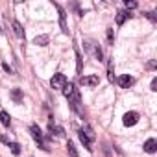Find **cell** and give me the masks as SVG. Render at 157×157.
<instances>
[{
	"instance_id": "6da1fadb",
	"label": "cell",
	"mask_w": 157,
	"mask_h": 157,
	"mask_svg": "<svg viewBox=\"0 0 157 157\" xmlns=\"http://www.w3.org/2000/svg\"><path fill=\"white\" fill-rule=\"evenodd\" d=\"M78 137H80V140L83 142V146L91 151L93 148H91V144H93V140L96 139V135H94V131H93V128L91 126H83L80 131H78Z\"/></svg>"
},
{
	"instance_id": "7a4b0ae2",
	"label": "cell",
	"mask_w": 157,
	"mask_h": 157,
	"mask_svg": "<svg viewBox=\"0 0 157 157\" xmlns=\"http://www.w3.org/2000/svg\"><path fill=\"white\" fill-rule=\"evenodd\" d=\"M30 133H32L33 140L39 144V148H43L44 151H48V150H50V148L46 146V142H44V137H43V131L39 129V126H37V124H32V126H30Z\"/></svg>"
},
{
	"instance_id": "3957f363",
	"label": "cell",
	"mask_w": 157,
	"mask_h": 157,
	"mask_svg": "<svg viewBox=\"0 0 157 157\" xmlns=\"http://www.w3.org/2000/svg\"><path fill=\"white\" fill-rule=\"evenodd\" d=\"M50 85H52V89L61 91V89L67 85V76H65V74H61V72L54 74V76H52V80H50Z\"/></svg>"
},
{
	"instance_id": "277c9868",
	"label": "cell",
	"mask_w": 157,
	"mask_h": 157,
	"mask_svg": "<svg viewBox=\"0 0 157 157\" xmlns=\"http://www.w3.org/2000/svg\"><path fill=\"white\" fill-rule=\"evenodd\" d=\"M85 48H87V52H91L98 61H102V50H100V46H98L94 41H85Z\"/></svg>"
},
{
	"instance_id": "5b68a950",
	"label": "cell",
	"mask_w": 157,
	"mask_h": 157,
	"mask_svg": "<svg viewBox=\"0 0 157 157\" xmlns=\"http://www.w3.org/2000/svg\"><path fill=\"white\" fill-rule=\"evenodd\" d=\"M56 8H57V11H59V24H61V32L63 33H68V26H67V13H65V10L59 6V4H54Z\"/></svg>"
},
{
	"instance_id": "8992f818",
	"label": "cell",
	"mask_w": 157,
	"mask_h": 157,
	"mask_svg": "<svg viewBox=\"0 0 157 157\" xmlns=\"http://www.w3.org/2000/svg\"><path fill=\"white\" fill-rule=\"evenodd\" d=\"M139 122V113L137 111H128L124 115V126H135Z\"/></svg>"
},
{
	"instance_id": "52a82bcc",
	"label": "cell",
	"mask_w": 157,
	"mask_h": 157,
	"mask_svg": "<svg viewBox=\"0 0 157 157\" xmlns=\"http://www.w3.org/2000/svg\"><path fill=\"white\" fill-rule=\"evenodd\" d=\"M80 82H82V85H87V87H96L100 83L98 76H83Z\"/></svg>"
},
{
	"instance_id": "ba28073f",
	"label": "cell",
	"mask_w": 157,
	"mask_h": 157,
	"mask_svg": "<svg viewBox=\"0 0 157 157\" xmlns=\"http://www.w3.org/2000/svg\"><path fill=\"white\" fill-rule=\"evenodd\" d=\"M133 83H135V78H133V76H128V74H126V76H120V78H118V85H120L122 89H128V87H131Z\"/></svg>"
},
{
	"instance_id": "9c48e42d",
	"label": "cell",
	"mask_w": 157,
	"mask_h": 157,
	"mask_svg": "<svg viewBox=\"0 0 157 157\" xmlns=\"http://www.w3.org/2000/svg\"><path fill=\"white\" fill-rule=\"evenodd\" d=\"M144 151L146 153H155L157 151V140L155 139H148L144 142Z\"/></svg>"
},
{
	"instance_id": "30bf717a",
	"label": "cell",
	"mask_w": 157,
	"mask_h": 157,
	"mask_svg": "<svg viewBox=\"0 0 157 157\" xmlns=\"http://www.w3.org/2000/svg\"><path fill=\"white\" fill-rule=\"evenodd\" d=\"M61 91H63V94L67 96V100H70V98H72V96H74V94L78 93V91H76V87H74L72 83H67V85H65V87H63Z\"/></svg>"
},
{
	"instance_id": "8fae6325",
	"label": "cell",
	"mask_w": 157,
	"mask_h": 157,
	"mask_svg": "<svg viewBox=\"0 0 157 157\" xmlns=\"http://www.w3.org/2000/svg\"><path fill=\"white\" fill-rule=\"evenodd\" d=\"M48 41H50L48 35H37V37L33 39V44H37V46H46Z\"/></svg>"
},
{
	"instance_id": "7c38bea8",
	"label": "cell",
	"mask_w": 157,
	"mask_h": 157,
	"mask_svg": "<svg viewBox=\"0 0 157 157\" xmlns=\"http://www.w3.org/2000/svg\"><path fill=\"white\" fill-rule=\"evenodd\" d=\"M50 131H52V135H56V137H65V129H63L61 126H54V122H50Z\"/></svg>"
},
{
	"instance_id": "4fadbf2b",
	"label": "cell",
	"mask_w": 157,
	"mask_h": 157,
	"mask_svg": "<svg viewBox=\"0 0 157 157\" xmlns=\"http://www.w3.org/2000/svg\"><path fill=\"white\" fill-rule=\"evenodd\" d=\"M13 32H15V35H17L19 39H24V30H22V26H21V22H17V21H13Z\"/></svg>"
},
{
	"instance_id": "5bb4252c",
	"label": "cell",
	"mask_w": 157,
	"mask_h": 157,
	"mask_svg": "<svg viewBox=\"0 0 157 157\" xmlns=\"http://www.w3.org/2000/svg\"><path fill=\"white\" fill-rule=\"evenodd\" d=\"M128 17H129V11H118V13H117V24L122 26V24L126 22Z\"/></svg>"
},
{
	"instance_id": "9a60e30c",
	"label": "cell",
	"mask_w": 157,
	"mask_h": 157,
	"mask_svg": "<svg viewBox=\"0 0 157 157\" xmlns=\"http://www.w3.org/2000/svg\"><path fill=\"white\" fill-rule=\"evenodd\" d=\"M0 122H2L4 128H10L11 118H10V113H8V111H2V113H0Z\"/></svg>"
},
{
	"instance_id": "2e32d148",
	"label": "cell",
	"mask_w": 157,
	"mask_h": 157,
	"mask_svg": "<svg viewBox=\"0 0 157 157\" xmlns=\"http://www.w3.org/2000/svg\"><path fill=\"white\" fill-rule=\"evenodd\" d=\"M67 151H68V155H70V157H78V150H76V146H74V142H72V140H68V142H67Z\"/></svg>"
},
{
	"instance_id": "e0dca14e",
	"label": "cell",
	"mask_w": 157,
	"mask_h": 157,
	"mask_svg": "<svg viewBox=\"0 0 157 157\" xmlns=\"http://www.w3.org/2000/svg\"><path fill=\"white\" fill-rule=\"evenodd\" d=\"M10 148H11L13 155H19V153H21V144H17V142H10Z\"/></svg>"
},
{
	"instance_id": "ac0fdd59",
	"label": "cell",
	"mask_w": 157,
	"mask_h": 157,
	"mask_svg": "<svg viewBox=\"0 0 157 157\" xmlns=\"http://www.w3.org/2000/svg\"><path fill=\"white\" fill-rule=\"evenodd\" d=\"M76 59H78V74H82V54L76 48Z\"/></svg>"
},
{
	"instance_id": "d6986e66",
	"label": "cell",
	"mask_w": 157,
	"mask_h": 157,
	"mask_svg": "<svg viewBox=\"0 0 157 157\" xmlns=\"http://www.w3.org/2000/svg\"><path fill=\"white\" fill-rule=\"evenodd\" d=\"M107 41H109V44H113V41H115V33L111 28H107Z\"/></svg>"
},
{
	"instance_id": "ffe728a7",
	"label": "cell",
	"mask_w": 157,
	"mask_h": 157,
	"mask_svg": "<svg viewBox=\"0 0 157 157\" xmlns=\"http://www.w3.org/2000/svg\"><path fill=\"white\" fill-rule=\"evenodd\" d=\"M11 96H13V98H15L17 102H21V91H17V89H15V91L11 93Z\"/></svg>"
},
{
	"instance_id": "44dd1931",
	"label": "cell",
	"mask_w": 157,
	"mask_h": 157,
	"mask_svg": "<svg viewBox=\"0 0 157 157\" xmlns=\"http://www.w3.org/2000/svg\"><path fill=\"white\" fill-rule=\"evenodd\" d=\"M126 8L133 10V8H137V2H128V0H126Z\"/></svg>"
},
{
	"instance_id": "7402d4cb",
	"label": "cell",
	"mask_w": 157,
	"mask_h": 157,
	"mask_svg": "<svg viewBox=\"0 0 157 157\" xmlns=\"http://www.w3.org/2000/svg\"><path fill=\"white\" fill-rule=\"evenodd\" d=\"M151 91H157V78L151 80Z\"/></svg>"
}]
</instances>
